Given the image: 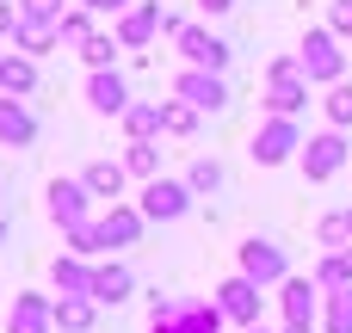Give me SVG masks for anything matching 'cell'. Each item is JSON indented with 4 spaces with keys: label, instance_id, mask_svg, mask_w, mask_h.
<instances>
[{
    "label": "cell",
    "instance_id": "603a6c76",
    "mask_svg": "<svg viewBox=\"0 0 352 333\" xmlns=\"http://www.w3.org/2000/svg\"><path fill=\"white\" fill-rule=\"evenodd\" d=\"M309 278L322 284V297H328V290H352V247H340V253H322Z\"/></svg>",
    "mask_w": 352,
    "mask_h": 333
},
{
    "label": "cell",
    "instance_id": "60d3db41",
    "mask_svg": "<svg viewBox=\"0 0 352 333\" xmlns=\"http://www.w3.org/2000/svg\"><path fill=\"white\" fill-rule=\"evenodd\" d=\"M248 333H266V328H248Z\"/></svg>",
    "mask_w": 352,
    "mask_h": 333
},
{
    "label": "cell",
    "instance_id": "e0dca14e",
    "mask_svg": "<svg viewBox=\"0 0 352 333\" xmlns=\"http://www.w3.org/2000/svg\"><path fill=\"white\" fill-rule=\"evenodd\" d=\"M87 105L105 111V117H124V111H130V87H124V74H118V68L93 74V80H87Z\"/></svg>",
    "mask_w": 352,
    "mask_h": 333
},
{
    "label": "cell",
    "instance_id": "9c48e42d",
    "mask_svg": "<svg viewBox=\"0 0 352 333\" xmlns=\"http://www.w3.org/2000/svg\"><path fill=\"white\" fill-rule=\"evenodd\" d=\"M43 198H50V222H56L62 235H68V229H87V222H93V216H87L93 192H87L80 179H50V192H43Z\"/></svg>",
    "mask_w": 352,
    "mask_h": 333
},
{
    "label": "cell",
    "instance_id": "d590c367",
    "mask_svg": "<svg viewBox=\"0 0 352 333\" xmlns=\"http://www.w3.org/2000/svg\"><path fill=\"white\" fill-rule=\"evenodd\" d=\"M80 6H87V12H118V19L130 12V0H80Z\"/></svg>",
    "mask_w": 352,
    "mask_h": 333
},
{
    "label": "cell",
    "instance_id": "6da1fadb",
    "mask_svg": "<svg viewBox=\"0 0 352 333\" xmlns=\"http://www.w3.org/2000/svg\"><path fill=\"white\" fill-rule=\"evenodd\" d=\"M346 56L352 49H340V37H334L328 25H316V31L303 37V49H297L309 87H340V80H346Z\"/></svg>",
    "mask_w": 352,
    "mask_h": 333
},
{
    "label": "cell",
    "instance_id": "836d02e7",
    "mask_svg": "<svg viewBox=\"0 0 352 333\" xmlns=\"http://www.w3.org/2000/svg\"><path fill=\"white\" fill-rule=\"evenodd\" d=\"M328 31H334V37H352V0H334V12H328Z\"/></svg>",
    "mask_w": 352,
    "mask_h": 333
},
{
    "label": "cell",
    "instance_id": "cb8c5ba5",
    "mask_svg": "<svg viewBox=\"0 0 352 333\" xmlns=\"http://www.w3.org/2000/svg\"><path fill=\"white\" fill-rule=\"evenodd\" d=\"M322 333H352V290H328L322 297Z\"/></svg>",
    "mask_w": 352,
    "mask_h": 333
},
{
    "label": "cell",
    "instance_id": "52a82bcc",
    "mask_svg": "<svg viewBox=\"0 0 352 333\" xmlns=\"http://www.w3.org/2000/svg\"><path fill=\"white\" fill-rule=\"evenodd\" d=\"M278 315H285V328H316V321H322V284L291 272V278L278 284Z\"/></svg>",
    "mask_w": 352,
    "mask_h": 333
},
{
    "label": "cell",
    "instance_id": "ac0fdd59",
    "mask_svg": "<svg viewBox=\"0 0 352 333\" xmlns=\"http://www.w3.org/2000/svg\"><path fill=\"white\" fill-rule=\"evenodd\" d=\"M124 179H130L124 161H93V167L80 173V185H87L93 198H105V204H124Z\"/></svg>",
    "mask_w": 352,
    "mask_h": 333
},
{
    "label": "cell",
    "instance_id": "8d00e7d4",
    "mask_svg": "<svg viewBox=\"0 0 352 333\" xmlns=\"http://www.w3.org/2000/svg\"><path fill=\"white\" fill-rule=\"evenodd\" d=\"M198 6H204V12H210V19H223V12H229V6H235V0H198Z\"/></svg>",
    "mask_w": 352,
    "mask_h": 333
},
{
    "label": "cell",
    "instance_id": "7a4b0ae2",
    "mask_svg": "<svg viewBox=\"0 0 352 333\" xmlns=\"http://www.w3.org/2000/svg\"><path fill=\"white\" fill-rule=\"evenodd\" d=\"M309 105V80H303V62L297 56H278L266 68V111L272 117H297Z\"/></svg>",
    "mask_w": 352,
    "mask_h": 333
},
{
    "label": "cell",
    "instance_id": "ab89813d",
    "mask_svg": "<svg viewBox=\"0 0 352 333\" xmlns=\"http://www.w3.org/2000/svg\"><path fill=\"white\" fill-rule=\"evenodd\" d=\"M0 241H6V216H0Z\"/></svg>",
    "mask_w": 352,
    "mask_h": 333
},
{
    "label": "cell",
    "instance_id": "44dd1931",
    "mask_svg": "<svg viewBox=\"0 0 352 333\" xmlns=\"http://www.w3.org/2000/svg\"><path fill=\"white\" fill-rule=\"evenodd\" d=\"M12 43H19L25 56H43V49H56V43H62V25H56V19H19Z\"/></svg>",
    "mask_w": 352,
    "mask_h": 333
},
{
    "label": "cell",
    "instance_id": "8992f818",
    "mask_svg": "<svg viewBox=\"0 0 352 333\" xmlns=\"http://www.w3.org/2000/svg\"><path fill=\"white\" fill-rule=\"evenodd\" d=\"M192 198H198V192H192L186 179H148L136 210H142L148 222H179V216H192Z\"/></svg>",
    "mask_w": 352,
    "mask_h": 333
},
{
    "label": "cell",
    "instance_id": "4dcf8cb0",
    "mask_svg": "<svg viewBox=\"0 0 352 333\" xmlns=\"http://www.w3.org/2000/svg\"><path fill=\"white\" fill-rule=\"evenodd\" d=\"M322 111H328V130H346V124H352V80H340V87H328Z\"/></svg>",
    "mask_w": 352,
    "mask_h": 333
},
{
    "label": "cell",
    "instance_id": "83f0119b",
    "mask_svg": "<svg viewBox=\"0 0 352 333\" xmlns=\"http://www.w3.org/2000/svg\"><path fill=\"white\" fill-rule=\"evenodd\" d=\"M118 49H124V43H118V37H105V31H93V37H87V43H80V62H87V68H93V74H105V68H111V56H118Z\"/></svg>",
    "mask_w": 352,
    "mask_h": 333
},
{
    "label": "cell",
    "instance_id": "b9f144b4",
    "mask_svg": "<svg viewBox=\"0 0 352 333\" xmlns=\"http://www.w3.org/2000/svg\"><path fill=\"white\" fill-rule=\"evenodd\" d=\"M346 222H352V210H346Z\"/></svg>",
    "mask_w": 352,
    "mask_h": 333
},
{
    "label": "cell",
    "instance_id": "f35d334b",
    "mask_svg": "<svg viewBox=\"0 0 352 333\" xmlns=\"http://www.w3.org/2000/svg\"><path fill=\"white\" fill-rule=\"evenodd\" d=\"M285 333H316V328H285Z\"/></svg>",
    "mask_w": 352,
    "mask_h": 333
},
{
    "label": "cell",
    "instance_id": "f1b7e54d",
    "mask_svg": "<svg viewBox=\"0 0 352 333\" xmlns=\"http://www.w3.org/2000/svg\"><path fill=\"white\" fill-rule=\"evenodd\" d=\"M186 185L204 198V192H223V161H210V154H198L192 167H186Z\"/></svg>",
    "mask_w": 352,
    "mask_h": 333
},
{
    "label": "cell",
    "instance_id": "277c9868",
    "mask_svg": "<svg viewBox=\"0 0 352 333\" xmlns=\"http://www.w3.org/2000/svg\"><path fill=\"white\" fill-rule=\"evenodd\" d=\"M248 154H254L260 167H285L291 154H303V136H297V117H266V124L254 130Z\"/></svg>",
    "mask_w": 352,
    "mask_h": 333
},
{
    "label": "cell",
    "instance_id": "3957f363",
    "mask_svg": "<svg viewBox=\"0 0 352 333\" xmlns=\"http://www.w3.org/2000/svg\"><path fill=\"white\" fill-rule=\"evenodd\" d=\"M235 253H241V278H254L260 290H272V284H285V278H291L285 247H278V241H266V235H248Z\"/></svg>",
    "mask_w": 352,
    "mask_h": 333
},
{
    "label": "cell",
    "instance_id": "484cf974",
    "mask_svg": "<svg viewBox=\"0 0 352 333\" xmlns=\"http://www.w3.org/2000/svg\"><path fill=\"white\" fill-rule=\"evenodd\" d=\"M198 130V111L186 99H161V136H192Z\"/></svg>",
    "mask_w": 352,
    "mask_h": 333
},
{
    "label": "cell",
    "instance_id": "7402d4cb",
    "mask_svg": "<svg viewBox=\"0 0 352 333\" xmlns=\"http://www.w3.org/2000/svg\"><path fill=\"white\" fill-rule=\"evenodd\" d=\"M93 321H99L93 297H56V328L62 333H93Z\"/></svg>",
    "mask_w": 352,
    "mask_h": 333
},
{
    "label": "cell",
    "instance_id": "d6986e66",
    "mask_svg": "<svg viewBox=\"0 0 352 333\" xmlns=\"http://www.w3.org/2000/svg\"><path fill=\"white\" fill-rule=\"evenodd\" d=\"M0 142L6 148H31L37 142V117L25 111V99H0Z\"/></svg>",
    "mask_w": 352,
    "mask_h": 333
},
{
    "label": "cell",
    "instance_id": "8fae6325",
    "mask_svg": "<svg viewBox=\"0 0 352 333\" xmlns=\"http://www.w3.org/2000/svg\"><path fill=\"white\" fill-rule=\"evenodd\" d=\"M6 333H56V297L19 290L12 297V315H6Z\"/></svg>",
    "mask_w": 352,
    "mask_h": 333
},
{
    "label": "cell",
    "instance_id": "5bb4252c",
    "mask_svg": "<svg viewBox=\"0 0 352 333\" xmlns=\"http://www.w3.org/2000/svg\"><path fill=\"white\" fill-rule=\"evenodd\" d=\"M161 19H167V6H161V0H148V6H130V12L118 19V31H111V37H118L124 49H142V43L161 31Z\"/></svg>",
    "mask_w": 352,
    "mask_h": 333
},
{
    "label": "cell",
    "instance_id": "4316f807",
    "mask_svg": "<svg viewBox=\"0 0 352 333\" xmlns=\"http://www.w3.org/2000/svg\"><path fill=\"white\" fill-rule=\"evenodd\" d=\"M124 167L148 185V179H161V148H155V142H130V148H124Z\"/></svg>",
    "mask_w": 352,
    "mask_h": 333
},
{
    "label": "cell",
    "instance_id": "d6a6232c",
    "mask_svg": "<svg viewBox=\"0 0 352 333\" xmlns=\"http://www.w3.org/2000/svg\"><path fill=\"white\" fill-rule=\"evenodd\" d=\"M19 12H25V19H56V25H62V0H19Z\"/></svg>",
    "mask_w": 352,
    "mask_h": 333
},
{
    "label": "cell",
    "instance_id": "f546056e",
    "mask_svg": "<svg viewBox=\"0 0 352 333\" xmlns=\"http://www.w3.org/2000/svg\"><path fill=\"white\" fill-rule=\"evenodd\" d=\"M316 241H322L328 253H340V247H352V222H346V210L322 216V222H316Z\"/></svg>",
    "mask_w": 352,
    "mask_h": 333
},
{
    "label": "cell",
    "instance_id": "74e56055",
    "mask_svg": "<svg viewBox=\"0 0 352 333\" xmlns=\"http://www.w3.org/2000/svg\"><path fill=\"white\" fill-rule=\"evenodd\" d=\"M148 333H179V321H148Z\"/></svg>",
    "mask_w": 352,
    "mask_h": 333
},
{
    "label": "cell",
    "instance_id": "ba28073f",
    "mask_svg": "<svg viewBox=\"0 0 352 333\" xmlns=\"http://www.w3.org/2000/svg\"><path fill=\"white\" fill-rule=\"evenodd\" d=\"M217 309H223L235 328L248 333V328H260L266 297H260V284H254V278H241V272H235V278H223V284H217Z\"/></svg>",
    "mask_w": 352,
    "mask_h": 333
},
{
    "label": "cell",
    "instance_id": "5b68a950",
    "mask_svg": "<svg viewBox=\"0 0 352 333\" xmlns=\"http://www.w3.org/2000/svg\"><path fill=\"white\" fill-rule=\"evenodd\" d=\"M297 161H303V179L328 185V179L352 161V142L340 136V130H322V136H309V142H303V154H297Z\"/></svg>",
    "mask_w": 352,
    "mask_h": 333
},
{
    "label": "cell",
    "instance_id": "2e32d148",
    "mask_svg": "<svg viewBox=\"0 0 352 333\" xmlns=\"http://www.w3.org/2000/svg\"><path fill=\"white\" fill-rule=\"evenodd\" d=\"M130 290H136V278H130V266H124V260H105V266H93V303H99V309H118V303H130Z\"/></svg>",
    "mask_w": 352,
    "mask_h": 333
},
{
    "label": "cell",
    "instance_id": "1f68e13d",
    "mask_svg": "<svg viewBox=\"0 0 352 333\" xmlns=\"http://www.w3.org/2000/svg\"><path fill=\"white\" fill-rule=\"evenodd\" d=\"M93 37V19H87V6L80 12H62V43H87Z\"/></svg>",
    "mask_w": 352,
    "mask_h": 333
},
{
    "label": "cell",
    "instance_id": "9a60e30c",
    "mask_svg": "<svg viewBox=\"0 0 352 333\" xmlns=\"http://www.w3.org/2000/svg\"><path fill=\"white\" fill-rule=\"evenodd\" d=\"M50 284H56V297H93V260L56 253L50 260Z\"/></svg>",
    "mask_w": 352,
    "mask_h": 333
},
{
    "label": "cell",
    "instance_id": "d4e9b609",
    "mask_svg": "<svg viewBox=\"0 0 352 333\" xmlns=\"http://www.w3.org/2000/svg\"><path fill=\"white\" fill-rule=\"evenodd\" d=\"M124 130H130V142H155L161 136V105H130L124 111Z\"/></svg>",
    "mask_w": 352,
    "mask_h": 333
},
{
    "label": "cell",
    "instance_id": "7c38bea8",
    "mask_svg": "<svg viewBox=\"0 0 352 333\" xmlns=\"http://www.w3.org/2000/svg\"><path fill=\"white\" fill-rule=\"evenodd\" d=\"M179 56H186V68H204V74H223L229 68V43L210 37L204 25H186L179 31Z\"/></svg>",
    "mask_w": 352,
    "mask_h": 333
},
{
    "label": "cell",
    "instance_id": "30bf717a",
    "mask_svg": "<svg viewBox=\"0 0 352 333\" xmlns=\"http://www.w3.org/2000/svg\"><path fill=\"white\" fill-rule=\"evenodd\" d=\"M173 99H186L192 111H223V105H229V87H223V74L179 68V80H173Z\"/></svg>",
    "mask_w": 352,
    "mask_h": 333
},
{
    "label": "cell",
    "instance_id": "e575fe53",
    "mask_svg": "<svg viewBox=\"0 0 352 333\" xmlns=\"http://www.w3.org/2000/svg\"><path fill=\"white\" fill-rule=\"evenodd\" d=\"M19 19H25V12H19L12 0H0V37H12V31H19Z\"/></svg>",
    "mask_w": 352,
    "mask_h": 333
},
{
    "label": "cell",
    "instance_id": "ffe728a7",
    "mask_svg": "<svg viewBox=\"0 0 352 333\" xmlns=\"http://www.w3.org/2000/svg\"><path fill=\"white\" fill-rule=\"evenodd\" d=\"M37 93V62L31 56H0V99H25Z\"/></svg>",
    "mask_w": 352,
    "mask_h": 333
},
{
    "label": "cell",
    "instance_id": "4fadbf2b",
    "mask_svg": "<svg viewBox=\"0 0 352 333\" xmlns=\"http://www.w3.org/2000/svg\"><path fill=\"white\" fill-rule=\"evenodd\" d=\"M142 229H148V216H142L136 204H111V210L99 216V247H136Z\"/></svg>",
    "mask_w": 352,
    "mask_h": 333
}]
</instances>
